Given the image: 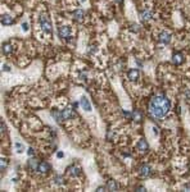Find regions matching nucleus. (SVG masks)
<instances>
[{"label":"nucleus","mask_w":190,"mask_h":192,"mask_svg":"<svg viewBox=\"0 0 190 192\" xmlns=\"http://www.w3.org/2000/svg\"><path fill=\"white\" fill-rule=\"evenodd\" d=\"M80 105H81V108L84 109V110H86V111H90L91 110V105H90V102H89V100L85 98H81V100H80Z\"/></svg>","instance_id":"13"},{"label":"nucleus","mask_w":190,"mask_h":192,"mask_svg":"<svg viewBox=\"0 0 190 192\" xmlns=\"http://www.w3.org/2000/svg\"><path fill=\"white\" fill-rule=\"evenodd\" d=\"M5 131H6V126H5V123H4V122L2 120V132L4 133V132H5Z\"/></svg>","instance_id":"25"},{"label":"nucleus","mask_w":190,"mask_h":192,"mask_svg":"<svg viewBox=\"0 0 190 192\" xmlns=\"http://www.w3.org/2000/svg\"><path fill=\"white\" fill-rule=\"evenodd\" d=\"M13 53V48H12V45L9 42H5V44H3V54H5V55H11Z\"/></svg>","instance_id":"16"},{"label":"nucleus","mask_w":190,"mask_h":192,"mask_svg":"<svg viewBox=\"0 0 190 192\" xmlns=\"http://www.w3.org/2000/svg\"><path fill=\"white\" fill-rule=\"evenodd\" d=\"M58 35L62 39H70L71 37V27L70 26H62V27H59Z\"/></svg>","instance_id":"3"},{"label":"nucleus","mask_w":190,"mask_h":192,"mask_svg":"<svg viewBox=\"0 0 190 192\" xmlns=\"http://www.w3.org/2000/svg\"><path fill=\"white\" fill-rule=\"evenodd\" d=\"M171 39H172V35L167 31H163L161 35H159V42L163 44V45H167V44L171 42Z\"/></svg>","instance_id":"6"},{"label":"nucleus","mask_w":190,"mask_h":192,"mask_svg":"<svg viewBox=\"0 0 190 192\" xmlns=\"http://www.w3.org/2000/svg\"><path fill=\"white\" fill-rule=\"evenodd\" d=\"M140 28H139V26H137V24H132V31H135V32H137V31H139Z\"/></svg>","instance_id":"26"},{"label":"nucleus","mask_w":190,"mask_h":192,"mask_svg":"<svg viewBox=\"0 0 190 192\" xmlns=\"http://www.w3.org/2000/svg\"><path fill=\"white\" fill-rule=\"evenodd\" d=\"M106 187H107V190H110V191H117L118 190V186H117V183L114 181H108Z\"/></svg>","instance_id":"17"},{"label":"nucleus","mask_w":190,"mask_h":192,"mask_svg":"<svg viewBox=\"0 0 190 192\" xmlns=\"http://www.w3.org/2000/svg\"><path fill=\"white\" fill-rule=\"evenodd\" d=\"M15 149H17V151H18V152H22L24 150V147H23V145L21 142H15Z\"/></svg>","instance_id":"22"},{"label":"nucleus","mask_w":190,"mask_h":192,"mask_svg":"<svg viewBox=\"0 0 190 192\" xmlns=\"http://www.w3.org/2000/svg\"><path fill=\"white\" fill-rule=\"evenodd\" d=\"M54 183H55V185L62 186V185H63V177H60V176H55V177H54Z\"/></svg>","instance_id":"21"},{"label":"nucleus","mask_w":190,"mask_h":192,"mask_svg":"<svg viewBox=\"0 0 190 192\" xmlns=\"http://www.w3.org/2000/svg\"><path fill=\"white\" fill-rule=\"evenodd\" d=\"M67 174L70 177H77V176H80L81 174V168L79 167V165H71V167H68L67 169Z\"/></svg>","instance_id":"4"},{"label":"nucleus","mask_w":190,"mask_h":192,"mask_svg":"<svg viewBox=\"0 0 190 192\" xmlns=\"http://www.w3.org/2000/svg\"><path fill=\"white\" fill-rule=\"evenodd\" d=\"M171 102L165 95H155L149 101V113L157 119L165 118L166 114L170 111Z\"/></svg>","instance_id":"1"},{"label":"nucleus","mask_w":190,"mask_h":192,"mask_svg":"<svg viewBox=\"0 0 190 192\" xmlns=\"http://www.w3.org/2000/svg\"><path fill=\"white\" fill-rule=\"evenodd\" d=\"M5 168H6V161H5V159H2V170L4 172Z\"/></svg>","instance_id":"23"},{"label":"nucleus","mask_w":190,"mask_h":192,"mask_svg":"<svg viewBox=\"0 0 190 192\" xmlns=\"http://www.w3.org/2000/svg\"><path fill=\"white\" fill-rule=\"evenodd\" d=\"M183 62H184L183 53H175L174 55H172V63H174L175 65H180Z\"/></svg>","instance_id":"8"},{"label":"nucleus","mask_w":190,"mask_h":192,"mask_svg":"<svg viewBox=\"0 0 190 192\" xmlns=\"http://www.w3.org/2000/svg\"><path fill=\"white\" fill-rule=\"evenodd\" d=\"M140 19L141 22H148L152 19V12L150 10H143L140 14Z\"/></svg>","instance_id":"14"},{"label":"nucleus","mask_w":190,"mask_h":192,"mask_svg":"<svg viewBox=\"0 0 190 192\" xmlns=\"http://www.w3.org/2000/svg\"><path fill=\"white\" fill-rule=\"evenodd\" d=\"M4 71H11V69H9V67H6V65H4Z\"/></svg>","instance_id":"30"},{"label":"nucleus","mask_w":190,"mask_h":192,"mask_svg":"<svg viewBox=\"0 0 190 192\" xmlns=\"http://www.w3.org/2000/svg\"><path fill=\"white\" fill-rule=\"evenodd\" d=\"M57 156H58V158H63L64 154H63L62 151H59V152H57Z\"/></svg>","instance_id":"27"},{"label":"nucleus","mask_w":190,"mask_h":192,"mask_svg":"<svg viewBox=\"0 0 190 192\" xmlns=\"http://www.w3.org/2000/svg\"><path fill=\"white\" fill-rule=\"evenodd\" d=\"M28 168L32 169V170H37V168H39V161H37L36 159L28 160Z\"/></svg>","instance_id":"19"},{"label":"nucleus","mask_w":190,"mask_h":192,"mask_svg":"<svg viewBox=\"0 0 190 192\" xmlns=\"http://www.w3.org/2000/svg\"><path fill=\"white\" fill-rule=\"evenodd\" d=\"M116 2H122V0H116Z\"/></svg>","instance_id":"32"},{"label":"nucleus","mask_w":190,"mask_h":192,"mask_svg":"<svg viewBox=\"0 0 190 192\" xmlns=\"http://www.w3.org/2000/svg\"><path fill=\"white\" fill-rule=\"evenodd\" d=\"M84 15H85V13H84L82 9H76V10L72 13V17H73V19H75L76 22H82V21H84Z\"/></svg>","instance_id":"10"},{"label":"nucleus","mask_w":190,"mask_h":192,"mask_svg":"<svg viewBox=\"0 0 190 192\" xmlns=\"http://www.w3.org/2000/svg\"><path fill=\"white\" fill-rule=\"evenodd\" d=\"M137 150L141 151V152H146L149 150V145H148V142H146L144 138H141L140 141L137 142Z\"/></svg>","instance_id":"9"},{"label":"nucleus","mask_w":190,"mask_h":192,"mask_svg":"<svg viewBox=\"0 0 190 192\" xmlns=\"http://www.w3.org/2000/svg\"><path fill=\"white\" fill-rule=\"evenodd\" d=\"M2 23H3L4 26H11V24H13V23H14V19L12 18L11 15L3 14V15H2Z\"/></svg>","instance_id":"15"},{"label":"nucleus","mask_w":190,"mask_h":192,"mask_svg":"<svg viewBox=\"0 0 190 192\" xmlns=\"http://www.w3.org/2000/svg\"><path fill=\"white\" fill-rule=\"evenodd\" d=\"M139 76H140V73L137 69H131V71H128V73H127V77L130 81H137Z\"/></svg>","instance_id":"12"},{"label":"nucleus","mask_w":190,"mask_h":192,"mask_svg":"<svg viewBox=\"0 0 190 192\" xmlns=\"http://www.w3.org/2000/svg\"><path fill=\"white\" fill-rule=\"evenodd\" d=\"M37 170H39L40 173H48V172L50 170V164L46 163V161H41V163H39V168H37Z\"/></svg>","instance_id":"11"},{"label":"nucleus","mask_w":190,"mask_h":192,"mask_svg":"<svg viewBox=\"0 0 190 192\" xmlns=\"http://www.w3.org/2000/svg\"><path fill=\"white\" fill-rule=\"evenodd\" d=\"M131 117H132V119H134L135 122H140L141 118H143V114H141L139 110H134V111L131 113Z\"/></svg>","instance_id":"18"},{"label":"nucleus","mask_w":190,"mask_h":192,"mask_svg":"<svg viewBox=\"0 0 190 192\" xmlns=\"http://www.w3.org/2000/svg\"><path fill=\"white\" fill-rule=\"evenodd\" d=\"M76 114H75V111L72 108H67V109H63L62 110V117H63V120H68V119H71L73 118Z\"/></svg>","instance_id":"7"},{"label":"nucleus","mask_w":190,"mask_h":192,"mask_svg":"<svg viewBox=\"0 0 190 192\" xmlns=\"http://www.w3.org/2000/svg\"><path fill=\"white\" fill-rule=\"evenodd\" d=\"M27 154H28L30 156H32V155H33V150H32V149H28V151H27Z\"/></svg>","instance_id":"28"},{"label":"nucleus","mask_w":190,"mask_h":192,"mask_svg":"<svg viewBox=\"0 0 190 192\" xmlns=\"http://www.w3.org/2000/svg\"><path fill=\"white\" fill-rule=\"evenodd\" d=\"M22 30H23L24 32L27 31V30H28V23H26V22H24V23H22Z\"/></svg>","instance_id":"24"},{"label":"nucleus","mask_w":190,"mask_h":192,"mask_svg":"<svg viewBox=\"0 0 190 192\" xmlns=\"http://www.w3.org/2000/svg\"><path fill=\"white\" fill-rule=\"evenodd\" d=\"M80 2H81V3H85V2H86V0H80Z\"/></svg>","instance_id":"31"},{"label":"nucleus","mask_w":190,"mask_h":192,"mask_svg":"<svg viewBox=\"0 0 190 192\" xmlns=\"http://www.w3.org/2000/svg\"><path fill=\"white\" fill-rule=\"evenodd\" d=\"M140 176L143 177V178H148V177H150L152 176V173H153V170H152V167L150 165H146V164H144V165H141V168H140Z\"/></svg>","instance_id":"5"},{"label":"nucleus","mask_w":190,"mask_h":192,"mask_svg":"<svg viewBox=\"0 0 190 192\" xmlns=\"http://www.w3.org/2000/svg\"><path fill=\"white\" fill-rule=\"evenodd\" d=\"M51 115L54 117V119H55L57 122H62V120H63L62 111H59V110H53V111H51Z\"/></svg>","instance_id":"20"},{"label":"nucleus","mask_w":190,"mask_h":192,"mask_svg":"<svg viewBox=\"0 0 190 192\" xmlns=\"http://www.w3.org/2000/svg\"><path fill=\"white\" fill-rule=\"evenodd\" d=\"M39 24H40V27L41 30L44 31L45 33L50 35L51 31H53V28H51V22H50V18L46 15V14H41L39 17Z\"/></svg>","instance_id":"2"},{"label":"nucleus","mask_w":190,"mask_h":192,"mask_svg":"<svg viewBox=\"0 0 190 192\" xmlns=\"http://www.w3.org/2000/svg\"><path fill=\"white\" fill-rule=\"evenodd\" d=\"M136 190H139V191H145V187H143V186H139Z\"/></svg>","instance_id":"29"}]
</instances>
